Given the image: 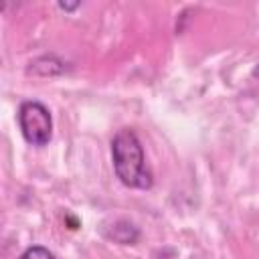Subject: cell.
Here are the masks:
<instances>
[{
	"mask_svg": "<svg viewBox=\"0 0 259 259\" xmlns=\"http://www.w3.org/2000/svg\"><path fill=\"white\" fill-rule=\"evenodd\" d=\"M81 4H65V2H59V8L61 10H67V12H71V10H75V8H79Z\"/></svg>",
	"mask_w": 259,
	"mask_h": 259,
	"instance_id": "6",
	"label": "cell"
},
{
	"mask_svg": "<svg viewBox=\"0 0 259 259\" xmlns=\"http://www.w3.org/2000/svg\"><path fill=\"white\" fill-rule=\"evenodd\" d=\"M111 162L113 172L123 186L136 190H150L154 186V172L134 130L123 127L111 138Z\"/></svg>",
	"mask_w": 259,
	"mask_h": 259,
	"instance_id": "1",
	"label": "cell"
},
{
	"mask_svg": "<svg viewBox=\"0 0 259 259\" xmlns=\"http://www.w3.org/2000/svg\"><path fill=\"white\" fill-rule=\"evenodd\" d=\"M16 259H57V257H55V253L51 249H47L42 245H30Z\"/></svg>",
	"mask_w": 259,
	"mask_h": 259,
	"instance_id": "5",
	"label": "cell"
},
{
	"mask_svg": "<svg viewBox=\"0 0 259 259\" xmlns=\"http://www.w3.org/2000/svg\"><path fill=\"white\" fill-rule=\"evenodd\" d=\"M18 127L26 144L45 148L53 138V115L42 101L28 99L18 107Z\"/></svg>",
	"mask_w": 259,
	"mask_h": 259,
	"instance_id": "2",
	"label": "cell"
},
{
	"mask_svg": "<svg viewBox=\"0 0 259 259\" xmlns=\"http://www.w3.org/2000/svg\"><path fill=\"white\" fill-rule=\"evenodd\" d=\"M101 235L117 245H136L140 241V229L127 219H111L101 225Z\"/></svg>",
	"mask_w": 259,
	"mask_h": 259,
	"instance_id": "3",
	"label": "cell"
},
{
	"mask_svg": "<svg viewBox=\"0 0 259 259\" xmlns=\"http://www.w3.org/2000/svg\"><path fill=\"white\" fill-rule=\"evenodd\" d=\"M251 75H253V79H259V63L253 67V71H251Z\"/></svg>",
	"mask_w": 259,
	"mask_h": 259,
	"instance_id": "7",
	"label": "cell"
},
{
	"mask_svg": "<svg viewBox=\"0 0 259 259\" xmlns=\"http://www.w3.org/2000/svg\"><path fill=\"white\" fill-rule=\"evenodd\" d=\"M67 65L61 57H57L55 53H49V55H40L36 59H32L26 67V73L28 75H36V77H57L61 73H65Z\"/></svg>",
	"mask_w": 259,
	"mask_h": 259,
	"instance_id": "4",
	"label": "cell"
}]
</instances>
